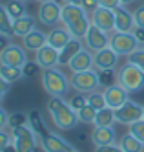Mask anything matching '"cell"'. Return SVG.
Returning a JSON list of instances; mask_svg holds the SVG:
<instances>
[{
    "mask_svg": "<svg viewBox=\"0 0 144 152\" xmlns=\"http://www.w3.org/2000/svg\"><path fill=\"white\" fill-rule=\"evenodd\" d=\"M48 112L51 115L53 125L60 130H73L79 125V114L69 106V103H66L62 97H51L46 104Z\"/></svg>",
    "mask_w": 144,
    "mask_h": 152,
    "instance_id": "6da1fadb",
    "label": "cell"
},
{
    "mask_svg": "<svg viewBox=\"0 0 144 152\" xmlns=\"http://www.w3.org/2000/svg\"><path fill=\"white\" fill-rule=\"evenodd\" d=\"M40 81H42V88L51 97H64V95H68V92L71 88V81L66 77L64 72H60V68L42 70Z\"/></svg>",
    "mask_w": 144,
    "mask_h": 152,
    "instance_id": "7a4b0ae2",
    "label": "cell"
},
{
    "mask_svg": "<svg viewBox=\"0 0 144 152\" xmlns=\"http://www.w3.org/2000/svg\"><path fill=\"white\" fill-rule=\"evenodd\" d=\"M117 75H119V84L126 88L130 94H137L144 88V70H140L135 64L131 62L122 64L117 70Z\"/></svg>",
    "mask_w": 144,
    "mask_h": 152,
    "instance_id": "3957f363",
    "label": "cell"
},
{
    "mask_svg": "<svg viewBox=\"0 0 144 152\" xmlns=\"http://www.w3.org/2000/svg\"><path fill=\"white\" fill-rule=\"evenodd\" d=\"M71 88L75 92H80V94H91L95 90L101 88V83H98V73L97 70H86V72H77V73H71Z\"/></svg>",
    "mask_w": 144,
    "mask_h": 152,
    "instance_id": "277c9868",
    "label": "cell"
},
{
    "mask_svg": "<svg viewBox=\"0 0 144 152\" xmlns=\"http://www.w3.org/2000/svg\"><path fill=\"white\" fill-rule=\"evenodd\" d=\"M11 139H13V143L17 147V152H35L37 143H38V137L31 130L29 125L11 128Z\"/></svg>",
    "mask_w": 144,
    "mask_h": 152,
    "instance_id": "5b68a950",
    "label": "cell"
},
{
    "mask_svg": "<svg viewBox=\"0 0 144 152\" xmlns=\"http://www.w3.org/2000/svg\"><path fill=\"white\" fill-rule=\"evenodd\" d=\"M140 46V42L135 39L133 33H124V31H113L109 35V48L115 50L119 55H130Z\"/></svg>",
    "mask_w": 144,
    "mask_h": 152,
    "instance_id": "8992f818",
    "label": "cell"
},
{
    "mask_svg": "<svg viewBox=\"0 0 144 152\" xmlns=\"http://www.w3.org/2000/svg\"><path fill=\"white\" fill-rule=\"evenodd\" d=\"M60 17H62V6H59L55 0L49 2H42L38 11H37V18L42 26L46 28H55L60 24Z\"/></svg>",
    "mask_w": 144,
    "mask_h": 152,
    "instance_id": "52a82bcc",
    "label": "cell"
},
{
    "mask_svg": "<svg viewBox=\"0 0 144 152\" xmlns=\"http://www.w3.org/2000/svg\"><path fill=\"white\" fill-rule=\"evenodd\" d=\"M27 62V50L24 46L11 42V44L0 53V64L4 66H15V68H22Z\"/></svg>",
    "mask_w": 144,
    "mask_h": 152,
    "instance_id": "ba28073f",
    "label": "cell"
},
{
    "mask_svg": "<svg viewBox=\"0 0 144 152\" xmlns=\"http://www.w3.org/2000/svg\"><path fill=\"white\" fill-rule=\"evenodd\" d=\"M142 108H144V106H140L139 103L128 99L122 106L115 110V119H117V123L128 125V126H130L131 123L139 121V119H142Z\"/></svg>",
    "mask_w": 144,
    "mask_h": 152,
    "instance_id": "9c48e42d",
    "label": "cell"
},
{
    "mask_svg": "<svg viewBox=\"0 0 144 152\" xmlns=\"http://www.w3.org/2000/svg\"><path fill=\"white\" fill-rule=\"evenodd\" d=\"M119 53L111 48H104L93 53V70L101 72V70H117L119 66Z\"/></svg>",
    "mask_w": 144,
    "mask_h": 152,
    "instance_id": "30bf717a",
    "label": "cell"
},
{
    "mask_svg": "<svg viewBox=\"0 0 144 152\" xmlns=\"http://www.w3.org/2000/svg\"><path fill=\"white\" fill-rule=\"evenodd\" d=\"M84 42V46L90 50V51H98V50H104L109 46V33H106V31L102 29H98L95 24L90 26V29H88V33L86 37L82 39Z\"/></svg>",
    "mask_w": 144,
    "mask_h": 152,
    "instance_id": "8fae6325",
    "label": "cell"
},
{
    "mask_svg": "<svg viewBox=\"0 0 144 152\" xmlns=\"http://www.w3.org/2000/svg\"><path fill=\"white\" fill-rule=\"evenodd\" d=\"M90 18H91V24H95L98 29L106 31V33L111 35L115 31V9H108L101 6Z\"/></svg>",
    "mask_w": 144,
    "mask_h": 152,
    "instance_id": "7c38bea8",
    "label": "cell"
},
{
    "mask_svg": "<svg viewBox=\"0 0 144 152\" xmlns=\"http://www.w3.org/2000/svg\"><path fill=\"white\" fill-rule=\"evenodd\" d=\"M38 141H40V147L44 152H73L75 150L71 143H68L64 137H60L59 134H53V132H48Z\"/></svg>",
    "mask_w": 144,
    "mask_h": 152,
    "instance_id": "4fadbf2b",
    "label": "cell"
},
{
    "mask_svg": "<svg viewBox=\"0 0 144 152\" xmlns=\"http://www.w3.org/2000/svg\"><path fill=\"white\" fill-rule=\"evenodd\" d=\"M104 97H106V104L109 108H113V110H117V108H120V106H122L130 99V92L126 88H122V86L117 83L113 86L104 88Z\"/></svg>",
    "mask_w": 144,
    "mask_h": 152,
    "instance_id": "5bb4252c",
    "label": "cell"
},
{
    "mask_svg": "<svg viewBox=\"0 0 144 152\" xmlns=\"http://www.w3.org/2000/svg\"><path fill=\"white\" fill-rule=\"evenodd\" d=\"M35 61L38 62V66L42 70L48 68H59V50L53 48L49 44L42 46L37 53H35Z\"/></svg>",
    "mask_w": 144,
    "mask_h": 152,
    "instance_id": "9a60e30c",
    "label": "cell"
},
{
    "mask_svg": "<svg viewBox=\"0 0 144 152\" xmlns=\"http://www.w3.org/2000/svg\"><path fill=\"white\" fill-rule=\"evenodd\" d=\"M135 28V18L133 13L128 11L126 6H119L115 9V31H124V33H131Z\"/></svg>",
    "mask_w": 144,
    "mask_h": 152,
    "instance_id": "2e32d148",
    "label": "cell"
},
{
    "mask_svg": "<svg viewBox=\"0 0 144 152\" xmlns=\"http://www.w3.org/2000/svg\"><path fill=\"white\" fill-rule=\"evenodd\" d=\"M68 68L71 70V73L91 70V68H93V51H90L88 48L80 50V51H79V53H77V55L69 61Z\"/></svg>",
    "mask_w": 144,
    "mask_h": 152,
    "instance_id": "e0dca14e",
    "label": "cell"
},
{
    "mask_svg": "<svg viewBox=\"0 0 144 152\" xmlns=\"http://www.w3.org/2000/svg\"><path fill=\"white\" fill-rule=\"evenodd\" d=\"M117 134L113 126H95L91 130V143L95 147H104V145H115Z\"/></svg>",
    "mask_w": 144,
    "mask_h": 152,
    "instance_id": "ac0fdd59",
    "label": "cell"
},
{
    "mask_svg": "<svg viewBox=\"0 0 144 152\" xmlns=\"http://www.w3.org/2000/svg\"><path fill=\"white\" fill-rule=\"evenodd\" d=\"M71 39L73 37H71V33L68 31L66 26H55V28H49V31H48V44L57 48L59 51L68 44Z\"/></svg>",
    "mask_w": 144,
    "mask_h": 152,
    "instance_id": "d6986e66",
    "label": "cell"
},
{
    "mask_svg": "<svg viewBox=\"0 0 144 152\" xmlns=\"http://www.w3.org/2000/svg\"><path fill=\"white\" fill-rule=\"evenodd\" d=\"M90 17L80 4H64L62 6V17H60V22L62 26H69L73 22H79V20Z\"/></svg>",
    "mask_w": 144,
    "mask_h": 152,
    "instance_id": "ffe728a7",
    "label": "cell"
},
{
    "mask_svg": "<svg viewBox=\"0 0 144 152\" xmlns=\"http://www.w3.org/2000/svg\"><path fill=\"white\" fill-rule=\"evenodd\" d=\"M46 44H48V35L42 33V31L37 29V28L33 31H29L26 37H22V46H24L27 51H31V53H37L42 46H46Z\"/></svg>",
    "mask_w": 144,
    "mask_h": 152,
    "instance_id": "44dd1931",
    "label": "cell"
},
{
    "mask_svg": "<svg viewBox=\"0 0 144 152\" xmlns=\"http://www.w3.org/2000/svg\"><path fill=\"white\" fill-rule=\"evenodd\" d=\"M84 48H86V46H84V42H82L80 39H71L68 44H66V46L59 51V68H60V66H68L69 61H71L80 50H84Z\"/></svg>",
    "mask_w": 144,
    "mask_h": 152,
    "instance_id": "7402d4cb",
    "label": "cell"
},
{
    "mask_svg": "<svg viewBox=\"0 0 144 152\" xmlns=\"http://www.w3.org/2000/svg\"><path fill=\"white\" fill-rule=\"evenodd\" d=\"M35 29V17L33 15H24L17 20H13V37H26L29 31Z\"/></svg>",
    "mask_w": 144,
    "mask_h": 152,
    "instance_id": "603a6c76",
    "label": "cell"
},
{
    "mask_svg": "<svg viewBox=\"0 0 144 152\" xmlns=\"http://www.w3.org/2000/svg\"><path fill=\"white\" fill-rule=\"evenodd\" d=\"M27 119H29V126H31V130L37 134V137L40 139L42 136H46L48 134V130H46V125H44V119H42V114L37 110V108H33V110H29L27 112ZM40 143V141H38Z\"/></svg>",
    "mask_w": 144,
    "mask_h": 152,
    "instance_id": "cb8c5ba5",
    "label": "cell"
},
{
    "mask_svg": "<svg viewBox=\"0 0 144 152\" xmlns=\"http://www.w3.org/2000/svg\"><path fill=\"white\" fill-rule=\"evenodd\" d=\"M119 147L122 148L124 152H144V143L140 139H137L133 134H130V132L120 136Z\"/></svg>",
    "mask_w": 144,
    "mask_h": 152,
    "instance_id": "d4e9b609",
    "label": "cell"
},
{
    "mask_svg": "<svg viewBox=\"0 0 144 152\" xmlns=\"http://www.w3.org/2000/svg\"><path fill=\"white\" fill-rule=\"evenodd\" d=\"M115 121H117L115 119V110L109 108V106H106V108H102V110L97 112L93 126H113Z\"/></svg>",
    "mask_w": 144,
    "mask_h": 152,
    "instance_id": "484cf974",
    "label": "cell"
},
{
    "mask_svg": "<svg viewBox=\"0 0 144 152\" xmlns=\"http://www.w3.org/2000/svg\"><path fill=\"white\" fill-rule=\"evenodd\" d=\"M6 9H7L9 17L13 18V20H17V18H20V17L27 15L26 0H7V2H6Z\"/></svg>",
    "mask_w": 144,
    "mask_h": 152,
    "instance_id": "4316f807",
    "label": "cell"
},
{
    "mask_svg": "<svg viewBox=\"0 0 144 152\" xmlns=\"http://www.w3.org/2000/svg\"><path fill=\"white\" fill-rule=\"evenodd\" d=\"M0 35L13 37V18L9 17L6 4H0Z\"/></svg>",
    "mask_w": 144,
    "mask_h": 152,
    "instance_id": "83f0119b",
    "label": "cell"
},
{
    "mask_svg": "<svg viewBox=\"0 0 144 152\" xmlns=\"http://www.w3.org/2000/svg\"><path fill=\"white\" fill-rule=\"evenodd\" d=\"M0 75L9 83L13 84L17 83L18 79L24 77V72H22V68H15V66H4V64H0Z\"/></svg>",
    "mask_w": 144,
    "mask_h": 152,
    "instance_id": "f1b7e54d",
    "label": "cell"
},
{
    "mask_svg": "<svg viewBox=\"0 0 144 152\" xmlns=\"http://www.w3.org/2000/svg\"><path fill=\"white\" fill-rule=\"evenodd\" d=\"M97 73H98V83H101L102 88H108V86H113L119 83L117 70H101Z\"/></svg>",
    "mask_w": 144,
    "mask_h": 152,
    "instance_id": "f546056e",
    "label": "cell"
},
{
    "mask_svg": "<svg viewBox=\"0 0 144 152\" xmlns=\"http://www.w3.org/2000/svg\"><path fill=\"white\" fill-rule=\"evenodd\" d=\"M97 108H93L91 104H86V106H82L79 112V121L80 123H84V125H93L95 123V117H97Z\"/></svg>",
    "mask_w": 144,
    "mask_h": 152,
    "instance_id": "4dcf8cb0",
    "label": "cell"
},
{
    "mask_svg": "<svg viewBox=\"0 0 144 152\" xmlns=\"http://www.w3.org/2000/svg\"><path fill=\"white\" fill-rule=\"evenodd\" d=\"M88 104H91L93 108H97V110H102V108H106V97H104V92L101 90H95L91 94H88Z\"/></svg>",
    "mask_w": 144,
    "mask_h": 152,
    "instance_id": "1f68e13d",
    "label": "cell"
},
{
    "mask_svg": "<svg viewBox=\"0 0 144 152\" xmlns=\"http://www.w3.org/2000/svg\"><path fill=\"white\" fill-rule=\"evenodd\" d=\"M29 123L27 114L26 112H15V114H9V121L7 126L9 128H15V126H26Z\"/></svg>",
    "mask_w": 144,
    "mask_h": 152,
    "instance_id": "d6a6232c",
    "label": "cell"
},
{
    "mask_svg": "<svg viewBox=\"0 0 144 152\" xmlns=\"http://www.w3.org/2000/svg\"><path fill=\"white\" fill-rule=\"evenodd\" d=\"M128 62H131V64H135V66H139L140 70H144V46H139L133 53H130Z\"/></svg>",
    "mask_w": 144,
    "mask_h": 152,
    "instance_id": "836d02e7",
    "label": "cell"
},
{
    "mask_svg": "<svg viewBox=\"0 0 144 152\" xmlns=\"http://www.w3.org/2000/svg\"><path fill=\"white\" fill-rule=\"evenodd\" d=\"M68 103H69V106L73 108L75 112H79L82 106H86V104H88V95H86V94H80V92H77V94L71 97Z\"/></svg>",
    "mask_w": 144,
    "mask_h": 152,
    "instance_id": "e575fe53",
    "label": "cell"
},
{
    "mask_svg": "<svg viewBox=\"0 0 144 152\" xmlns=\"http://www.w3.org/2000/svg\"><path fill=\"white\" fill-rule=\"evenodd\" d=\"M128 132H130V134H133L137 139H140L142 143H144V119H139V121L131 123L130 128H128Z\"/></svg>",
    "mask_w": 144,
    "mask_h": 152,
    "instance_id": "d590c367",
    "label": "cell"
},
{
    "mask_svg": "<svg viewBox=\"0 0 144 152\" xmlns=\"http://www.w3.org/2000/svg\"><path fill=\"white\" fill-rule=\"evenodd\" d=\"M38 70H42L38 66V62L37 61H27L24 66H22V72H24V77H31V75H35L38 73Z\"/></svg>",
    "mask_w": 144,
    "mask_h": 152,
    "instance_id": "8d00e7d4",
    "label": "cell"
},
{
    "mask_svg": "<svg viewBox=\"0 0 144 152\" xmlns=\"http://www.w3.org/2000/svg\"><path fill=\"white\" fill-rule=\"evenodd\" d=\"M80 6H82V9L88 13V15H93L98 7H101V4H98V0H80Z\"/></svg>",
    "mask_w": 144,
    "mask_h": 152,
    "instance_id": "74e56055",
    "label": "cell"
},
{
    "mask_svg": "<svg viewBox=\"0 0 144 152\" xmlns=\"http://www.w3.org/2000/svg\"><path fill=\"white\" fill-rule=\"evenodd\" d=\"M133 18H135V26L144 28V4L139 6L135 11H133Z\"/></svg>",
    "mask_w": 144,
    "mask_h": 152,
    "instance_id": "f35d334b",
    "label": "cell"
},
{
    "mask_svg": "<svg viewBox=\"0 0 144 152\" xmlns=\"http://www.w3.org/2000/svg\"><path fill=\"white\" fill-rule=\"evenodd\" d=\"M11 141H13L11 139V132L7 134L6 130H0V152H4V148L11 143Z\"/></svg>",
    "mask_w": 144,
    "mask_h": 152,
    "instance_id": "ab89813d",
    "label": "cell"
},
{
    "mask_svg": "<svg viewBox=\"0 0 144 152\" xmlns=\"http://www.w3.org/2000/svg\"><path fill=\"white\" fill-rule=\"evenodd\" d=\"M95 152H124L119 145H104V147H95Z\"/></svg>",
    "mask_w": 144,
    "mask_h": 152,
    "instance_id": "60d3db41",
    "label": "cell"
},
{
    "mask_svg": "<svg viewBox=\"0 0 144 152\" xmlns=\"http://www.w3.org/2000/svg\"><path fill=\"white\" fill-rule=\"evenodd\" d=\"M9 83L2 77V75H0V103H2V99H4V97H6V94L9 92Z\"/></svg>",
    "mask_w": 144,
    "mask_h": 152,
    "instance_id": "b9f144b4",
    "label": "cell"
},
{
    "mask_svg": "<svg viewBox=\"0 0 144 152\" xmlns=\"http://www.w3.org/2000/svg\"><path fill=\"white\" fill-rule=\"evenodd\" d=\"M98 4H101L102 7H108V9H117L120 4V0H98Z\"/></svg>",
    "mask_w": 144,
    "mask_h": 152,
    "instance_id": "7bdbcfd3",
    "label": "cell"
},
{
    "mask_svg": "<svg viewBox=\"0 0 144 152\" xmlns=\"http://www.w3.org/2000/svg\"><path fill=\"white\" fill-rule=\"evenodd\" d=\"M7 121H9V114L0 106V130H4L7 126Z\"/></svg>",
    "mask_w": 144,
    "mask_h": 152,
    "instance_id": "ee69618b",
    "label": "cell"
},
{
    "mask_svg": "<svg viewBox=\"0 0 144 152\" xmlns=\"http://www.w3.org/2000/svg\"><path fill=\"white\" fill-rule=\"evenodd\" d=\"M131 33L135 35V39H137V40L140 42V46H142V44H144V28H140V26H135Z\"/></svg>",
    "mask_w": 144,
    "mask_h": 152,
    "instance_id": "f6af8a7d",
    "label": "cell"
},
{
    "mask_svg": "<svg viewBox=\"0 0 144 152\" xmlns=\"http://www.w3.org/2000/svg\"><path fill=\"white\" fill-rule=\"evenodd\" d=\"M75 139L79 141V143H88V141L91 139V134H86V132H77V134H75Z\"/></svg>",
    "mask_w": 144,
    "mask_h": 152,
    "instance_id": "bcb514c9",
    "label": "cell"
},
{
    "mask_svg": "<svg viewBox=\"0 0 144 152\" xmlns=\"http://www.w3.org/2000/svg\"><path fill=\"white\" fill-rule=\"evenodd\" d=\"M11 37H6V35H0V53H2L9 44H11V40H9Z\"/></svg>",
    "mask_w": 144,
    "mask_h": 152,
    "instance_id": "7dc6e473",
    "label": "cell"
},
{
    "mask_svg": "<svg viewBox=\"0 0 144 152\" xmlns=\"http://www.w3.org/2000/svg\"><path fill=\"white\" fill-rule=\"evenodd\" d=\"M4 152H17V147H15V143H13V141H11V143L4 148Z\"/></svg>",
    "mask_w": 144,
    "mask_h": 152,
    "instance_id": "c3c4849f",
    "label": "cell"
},
{
    "mask_svg": "<svg viewBox=\"0 0 144 152\" xmlns=\"http://www.w3.org/2000/svg\"><path fill=\"white\" fill-rule=\"evenodd\" d=\"M135 2V0H120V4H122V6H130V4H133Z\"/></svg>",
    "mask_w": 144,
    "mask_h": 152,
    "instance_id": "681fc988",
    "label": "cell"
},
{
    "mask_svg": "<svg viewBox=\"0 0 144 152\" xmlns=\"http://www.w3.org/2000/svg\"><path fill=\"white\" fill-rule=\"evenodd\" d=\"M64 4H80V0H64Z\"/></svg>",
    "mask_w": 144,
    "mask_h": 152,
    "instance_id": "f907efd6",
    "label": "cell"
},
{
    "mask_svg": "<svg viewBox=\"0 0 144 152\" xmlns=\"http://www.w3.org/2000/svg\"><path fill=\"white\" fill-rule=\"evenodd\" d=\"M37 2H40V4H42V2H49V0H37Z\"/></svg>",
    "mask_w": 144,
    "mask_h": 152,
    "instance_id": "816d5d0a",
    "label": "cell"
},
{
    "mask_svg": "<svg viewBox=\"0 0 144 152\" xmlns=\"http://www.w3.org/2000/svg\"><path fill=\"white\" fill-rule=\"evenodd\" d=\"M142 119H144V108H142Z\"/></svg>",
    "mask_w": 144,
    "mask_h": 152,
    "instance_id": "f5cc1de1",
    "label": "cell"
},
{
    "mask_svg": "<svg viewBox=\"0 0 144 152\" xmlns=\"http://www.w3.org/2000/svg\"><path fill=\"white\" fill-rule=\"evenodd\" d=\"M73 152H77V150H73Z\"/></svg>",
    "mask_w": 144,
    "mask_h": 152,
    "instance_id": "db71d44e",
    "label": "cell"
},
{
    "mask_svg": "<svg viewBox=\"0 0 144 152\" xmlns=\"http://www.w3.org/2000/svg\"><path fill=\"white\" fill-rule=\"evenodd\" d=\"M26 2H27V0H26Z\"/></svg>",
    "mask_w": 144,
    "mask_h": 152,
    "instance_id": "11a10c76",
    "label": "cell"
}]
</instances>
